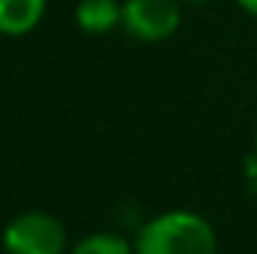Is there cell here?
I'll return each mask as SVG.
<instances>
[{"label": "cell", "instance_id": "6da1fadb", "mask_svg": "<svg viewBox=\"0 0 257 254\" xmlns=\"http://www.w3.org/2000/svg\"><path fill=\"white\" fill-rule=\"evenodd\" d=\"M135 254H218V236L200 212L168 209L138 230Z\"/></svg>", "mask_w": 257, "mask_h": 254}, {"label": "cell", "instance_id": "7a4b0ae2", "mask_svg": "<svg viewBox=\"0 0 257 254\" xmlns=\"http://www.w3.org/2000/svg\"><path fill=\"white\" fill-rule=\"evenodd\" d=\"M0 245L6 254H69V233L57 215L24 209L6 221Z\"/></svg>", "mask_w": 257, "mask_h": 254}, {"label": "cell", "instance_id": "3957f363", "mask_svg": "<svg viewBox=\"0 0 257 254\" xmlns=\"http://www.w3.org/2000/svg\"><path fill=\"white\" fill-rule=\"evenodd\" d=\"M183 15L180 0H126L123 30L138 42H165L177 33Z\"/></svg>", "mask_w": 257, "mask_h": 254}, {"label": "cell", "instance_id": "277c9868", "mask_svg": "<svg viewBox=\"0 0 257 254\" xmlns=\"http://www.w3.org/2000/svg\"><path fill=\"white\" fill-rule=\"evenodd\" d=\"M48 0H0V36H27L45 18Z\"/></svg>", "mask_w": 257, "mask_h": 254}, {"label": "cell", "instance_id": "5b68a950", "mask_svg": "<svg viewBox=\"0 0 257 254\" xmlns=\"http://www.w3.org/2000/svg\"><path fill=\"white\" fill-rule=\"evenodd\" d=\"M75 21L87 33H108L114 27H123V3L117 0H81L75 6Z\"/></svg>", "mask_w": 257, "mask_h": 254}, {"label": "cell", "instance_id": "8992f818", "mask_svg": "<svg viewBox=\"0 0 257 254\" xmlns=\"http://www.w3.org/2000/svg\"><path fill=\"white\" fill-rule=\"evenodd\" d=\"M69 254H135V242H128L123 233L114 230H96L78 239Z\"/></svg>", "mask_w": 257, "mask_h": 254}, {"label": "cell", "instance_id": "52a82bcc", "mask_svg": "<svg viewBox=\"0 0 257 254\" xmlns=\"http://www.w3.org/2000/svg\"><path fill=\"white\" fill-rule=\"evenodd\" d=\"M236 3H239L248 15H254V18H257V0H236Z\"/></svg>", "mask_w": 257, "mask_h": 254}, {"label": "cell", "instance_id": "ba28073f", "mask_svg": "<svg viewBox=\"0 0 257 254\" xmlns=\"http://www.w3.org/2000/svg\"><path fill=\"white\" fill-rule=\"evenodd\" d=\"M183 3H212V0H183Z\"/></svg>", "mask_w": 257, "mask_h": 254}]
</instances>
